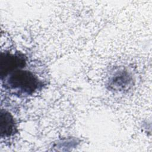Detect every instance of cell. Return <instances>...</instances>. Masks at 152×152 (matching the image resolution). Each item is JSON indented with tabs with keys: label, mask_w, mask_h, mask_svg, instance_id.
<instances>
[{
	"label": "cell",
	"mask_w": 152,
	"mask_h": 152,
	"mask_svg": "<svg viewBox=\"0 0 152 152\" xmlns=\"http://www.w3.org/2000/svg\"><path fill=\"white\" fill-rule=\"evenodd\" d=\"M18 68L10 72L1 79L4 87L18 95H29L40 86L37 77L31 72Z\"/></svg>",
	"instance_id": "6da1fadb"
},
{
	"label": "cell",
	"mask_w": 152,
	"mask_h": 152,
	"mask_svg": "<svg viewBox=\"0 0 152 152\" xmlns=\"http://www.w3.org/2000/svg\"><path fill=\"white\" fill-rule=\"evenodd\" d=\"M26 64V57L21 53H11L7 52H1L0 56L1 78H3L15 69L24 68Z\"/></svg>",
	"instance_id": "7a4b0ae2"
},
{
	"label": "cell",
	"mask_w": 152,
	"mask_h": 152,
	"mask_svg": "<svg viewBox=\"0 0 152 152\" xmlns=\"http://www.w3.org/2000/svg\"><path fill=\"white\" fill-rule=\"evenodd\" d=\"M16 126L12 116L7 111L1 110L0 115V132L1 137H8L15 132Z\"/></svg>",
	"instance_id": "3957f363"
}]
</instances>
